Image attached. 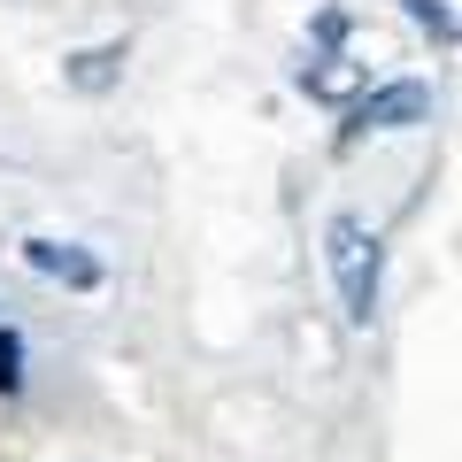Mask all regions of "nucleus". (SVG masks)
I'll return each mask as SVG.
<instances>
[{"label":"nucleus","mask_w":462,"mask_h":462,"mask_svg":"<svg viewBox=\"0 0 462 462\" xmlns=\"http://www.w3.org/2000/svg\"><path fill=\"white\" fill-rule=\"evenodd\" d=\"M324 263L331 285H339V309L355 331L378 324V300H385V239L363 224V216H331L324 224Z\"/></svg>","instance_id":"obj_1"},{"label":"nucleus","mask_w":462,"mask_h":462,"mask_svg":"<svg viewBox=\"0 0 462 462\" xmlns=\"http://www.w3.org/2000/svg\"><path fill=\"white\" fill-rule=\"evenodd\" d=\"M416 124H431V85L424 78H385V85H370V93L346 108L339 154H355L363 139H385V132H416Z\"/></svg>","instance_id":"obj_2"},{"label":"nucleus","mask_w":462,"mask_h":462,"mask_svg":"<svg viewBox=\"0 0 462 462\" xmlns=\"http://www.w3.org/2000/svg\"><path fill=\"white\" fill-rule=\"evenodd\" d=\"M16 254H23L47 285H62V293H100V285H108V263H100L93 247H78V239H47V231H32Z\"/></svg>","instance_id":"obj_3"},{"label":"nucleus","mask_w":462,"mask_h":462,"mask_svg":"<svg viewBox=\"0 0 462 462\" xmlns=\"http://www.w3.org/2000/svg\"><path fill=\"white\" fill-rule=\"evenodd\" d=\"M293 85H300L309 100H324V108H355V100L370 93V78H363L355 54H309V62L293 69Z\"/></svg>","instance_id":"obj_4"},{"label":"nucleus","mask_w":462,"mask_h":462,"mask_svg":"<svg viewBox=\"0 0 462 462\" xmlns=\"http://www.w3.org/2000/svg\"><path fill=\"white\" fill-rule=\"evenodd\" d=\"M393 8H401V16H409L416 32L431 39V47H462V16L447 8V0H393Z\"/></svg>","instance_id":"obj_5"},{"label":"nucleus","mask_w":462,"mask_h":462,"mask_svg":"<svg viewBox=\"0 0 462 462\" xmlns=\"http://www.w3.org/2000/svg\"><path fill=\"white\" fill-rule=\"evenodd\" d=\"M116 78H124V47H85V54H69V85H78V93H108Z\"/></svg>","instance_id":"obj_6"},{"label":"nucleus","mask_w":462,"mask_h":462,"mask_svg":"<svg viewBox=\"0 0 462 462\" xmlns=\"http://www.w3.org/2000/svg\"><path fill=\"white\" fill-rule=\"evenodd\" d=\"M346 39H355V8H346V0H324L309 16V47L316 54H346Z\"/></svg>","instance_id":"obj_7"},{"label":"nucleus","mask_w":462,"mask_h":462,"mask_svg":"<svg viewBox=\"0 0 462 462\" xmlns=\"http://www.w3.org/2000/svg\"><path fill=\"white\" fill-rule=\"evenodd\" d=\"M16 393H23V331L0 324V401H16Z\"/></svg>","instance_id":"obj_8"}]
</instances>
